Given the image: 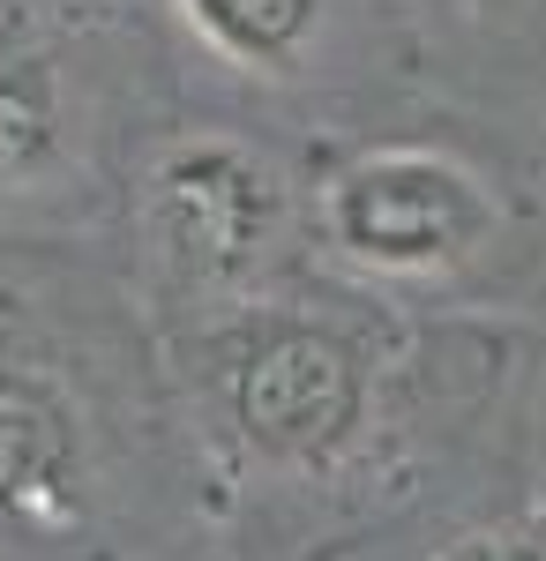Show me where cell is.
I'll return each instance as SVG.
<instances>
[{
	"instance_id": "6da1fadb",
	"label": "cell",
	"mask_w": 546,
	"mask_h": 561,
	"mask_svg": "<svg viewBox=\"0 0 546 561\" xmlns=\"http://www.w3.org/2000/svg\"><path fill=\"white\" fill-rule=\"evenodd\" d=\"M337 225L360 255L382 262H426L450 255L457 240H471L479 203L450 165H426V158H382L367 173L344 180L337 195Z\"/></svg>"
},
{
	"instance_id": "3957f363",
	"label": "cell",
	"mask_w": 546,
	"mask_h": 561,
	"mask_svg": "<svg viewBox=\"0 0 546 561\" xmlns=\"http://www.w3.org/2000/svg\"><path fill=\"white\" fill-rule=\"evenodd\" d=\"M262 180L248 165H232V158H195V165H180L166 187L172 217H180V240L187 248H211V255H232L240 240H248V225L262 217V195H254Z\"/></svg>"
},
{
	"instance_id": "8992f818",
	"label": "cell",
	"mask_w": 546,
	"mask_h": 561,
	"mask_svg": "<svg viewBox=\"0 0 546 561\" xmlns=\"http://www.w3.org/2000/svg\"><path fill=\"white\" fill-rule=\"evenodd\" d=\"M450 561H539L532 547H502V539H471V547H457Z\"/></svg>"
},
{
	"instance_id": "277c9868",
	"label": "cell",
	"mask_w": 546,
	"mask_h": 561,
	"mask_svg": "<svg viewBox=\"0 0 546 561\" xmlns=\"http://www.w3.org/2000/svg\"><path fill=\"white\" fill-rule=\"evenodd\" d=\"M45 465H53V420L23 389H0V510L15 494H31L45 479Z\"/></svg>"
},
{
	"instance_id": "7a4b0ae2",
	"label": "cell",
	"mask_w": 546,
	"mask_h": 561,
	"mask_svg": "<svg viewBox=\"0 0 546 561\" xmlns=\"http://www.w3.org/2000/svg\"><path fill=\"white\" fill-rule=\"evenodd\" d=\"M240 420L270 449H330L352 420V359L322 337H277L240 382Z\"/></svg>"
},
{
	"instance_id": "5b68a950",
	"label": "cell",
	"mask_w": 546,
	"mask_h": 561,
	"mask_svg": "<svg viewBox=\"0 0 546 561\" xmlns=\"http://www.w3.org/2000/svg\"><path fill=\"white\" fill-rule=\"evenodd\" d=\"M211 8V23L225 31V38H240V45H285L307 23V0H203Z\"/></svg>"
}]
</instances>
